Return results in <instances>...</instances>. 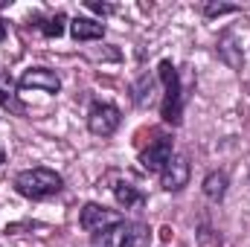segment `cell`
Returning a JSON list of instances; mask_svg holds the SVG:
<instances>
[{
    "instance_id": "1",
    "label": "cell",
    "mask_w": 250,
    "mask_h": 247,
    "mask_svg": "<svg viewBox=\"0 0 250 247\" xmlns=\"http://www.w3.org/2000/svg\"><path fill=\"white\" fill-rule=\"evenodd\" d=\"M62 186H64L62 175L53 172V169H44V166H38V169H26V172H21V175L15 178V189H18L23 198H29V201L53 198V195L62 192Z\"/></svg>"
},
{
    "instance_id": "2",
    "label": "cell",
    "mask_w": 250,
    "mask_h": 247,
    "mask_svg": "<svg viewBox=\"0 0 250 247\" xmlns=\"http://www.w3.org/2000/svg\"><path fill=\"white\" fill-rule=\"evenodd\" d=\"M160 82L166 87V96H163V120L169 125L181 123V114H184V93H181V79H178V70L172 67V62L160 64Z\"/></svg>"
},
{
    "instance_id": "3",
    "label": "cell",
    "mask_w": 250,
    "mask_h": 247,
    "mask_svg": "<svg viewBox=\"0 0 250 247\" xmlns=\"http://www.w3.org/2000/svg\"><path fill=\"white\" fill-rule=\"evenodd\" d=\"M120 123H123L120 108L111 105V102H93L90 111H87V128L96 137H111L120 128Z\"/></svg>"
},
{
    "instance_id": "4",
    "label": "cell",
    "mask_w": 250,
    "mask_h": 247,
    "mask_svg": "<svg viewBox=\"0 0 250 247\" xmlns=\"http://www.w3.org/2000/svg\"><path fill=\"white\" fill-rule=\"evenodd\" d=\"M120 221H123V215L114 212V209H108V206H102V204H84V209L79 215V224L87 233H108Z\"/></svg>"
},
{
    "instance_id": "5",
    "label": "cell",
    "mask_w": 250,
    "mask_h": 247,
    "mask_svg": "<svg viewBox=\"0 0 250 247\" xmlns=\"http://www.w3.org/2000/svg\"><path fill=\"white\" fill-rule=\"evenodd\" d=\"M23 90H41V93H59L62 90V79L56 76V70H50V67H29L23 76H21V82H18Z\"/></svg>"
},
{
    "instance_id": "6",
    "label": "cell",
    "mask_w": 250,
    "mask_h": 247,
    "mask_svg": "<svg viewBox=\"0 0 250 247\" xmlns=\"http://www.w3.org/2000/svg\"><path fill=\"white\" fill-rule=\"evenodd\" d=\"M172 140L169 137H157L154 143H148V148H143V154H140V166L146 169V172H163V166L172 160Z\"/></svg>"
},
{
    "instance_id": "7",
    "label": "cell",
    "mask_w": 250,
    "mask_h": 247,
    "mask_svg": "<svg viewBox=\"0 0 250 247\" xmlns=\"http://www.w3.org/2000/svg\"><path fill=\"white\" fill-rule=\"evenodd\" d=\"M189 184V160L184 154H172V160L160 172V186L166 192H181Z\"/></svg>"
},
{
    "instance_id": "8",
    "label": "cell",
    "mask_w": 250,
    "mask_h": 247,
    "mask_svg": "<svg viewBox=\"0 0 250 247\" xmlns=\"http://www.w3.org/2000/svg\"><path fill=\"white\" fill-rule=\"evenodd\" d=\"M70 35L76 41H99L105 35V23H99L93 18H73L70 21Z\"/></svg>"
},
{
    "instance_id": "9",
    "label": "cell",
    "mask_w": 250,
    "mask_h": 247,
    "mask_svg": "<svg viewBox=\"0 0 250 247\" xmlns=\"http://www.w3.org/2000/svg\"><path fill=\"white\" fill-rule=\"evenodd\" d=\"M134 242H137V230L131 224L120 221L117 227H111L108 233H102L99 247H134Z\"/></svg>"
},
{
    "instance_id": "10",
    "label": "cell",
    "mask_w": 250,
    "mask_h": 247,
    "mask_svg": "<svg viewBox=\"0 0 250 247\" xmlns=\"http://www.w3.org/2000/svg\"><path fill=\"white\" fill-rule=\"evenodd\" d=\"M0 108H6V111H12V114H23V111H26L23 102H21V96H18L15 82H12L6 73H0Z\"/></svg>"
},
{
    "instance_id": "11",
    "label": "cell",
    "mask_w": 250,
    "mask_h": 247,
    "mask_svg": "<svg viewBox=\"0 0 250 247\" xmlns=\"http://www.w3.org/2000/svg\"><path fill=\"white\" fill-rule=\"evenodd\" d=\"M114 198H117V204L125 206V209H137V206H143V192L137 189L134 184H128V181H120V184L114 186Z\"/></svg>"
},
{
    "instance_id": "12",
    "label": "cell",
    "mask_w": 250,
    "mask_h": 247,
    "mask_svg": "<svg viewBox=\"0 0 250 247\" xmlns=\"http://www.w3.org/2000/svg\"><path fill=\"white\" fill-rule=\"evenodd\" d=\"M227 186H230L227 172H209V175L204 178V195H207L209 201H221V198L227 195Z\"/></svg>"
},
{
    "instance_id": "13",
    "label": "cell",
    "mask_w": 250,
    "mask_h": 247,
    "mask_svg": "<svg viewBox=\"0 0 250 247\" xmlns=\"http://www.w3.org/2000/svg\"><path fill=\"white\" fill-rule=\"evenodd\" d=\"M47 38H59L64 32V15H50V18H44V21H38L35 23Z\"/></svg>"
},
{
    "instance_id": "14",
    "label": "cell",
    "mask_w": 250,
    "mask_h": 247,
    "mask_svg": "<svg viewBox=\"0 0 250 247\" xmlns=\"http://www.w3.org/2000/svg\"><path fill=\"white\" fill-rule=\"evenodd\" d=\"M239 6H227V3H207L204 6V15L207 18H218V15H230V12H236Z\"/></svg>"
},
{
    "instance_id": "15",
    "label": "cell",
    "mask_w": 250,
    "mask_h": 247,
    "mask_svg": "<svg viewBox=\"0 0 250 247\" xmlns=\"http://www.w3.org/2000/svg\"><path fill=\"white\" fill-rule=\"evenodd\" d=\"M87 9H93V12H102V15H105V12H111L114 6H105V3H87Z\"/></svg>"
},
{
    "instance_id": "16",
    "label": "cell",
    "mask_w": 250,
    "mask_h": 247,
    "mask_svg": "<svg viewBox=\"0 0 250 247\" xmlns=\"http://www.w3.org/2000/svg\"><path fill=\"white\" fill-rule=\"evenodd\" d=\"M3 163H6V151L0 148V166H3Z\"/></svg>"
}]
</instances>
